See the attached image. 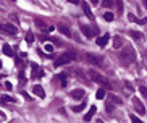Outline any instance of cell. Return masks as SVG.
<instances>
[{
  "label": "cell",
  "mask_w": 147,
  "mask_h": 123,
  "mask_svg": "<svg viewBox=\"0 0 147 123\" xmlns=\"http://www.w3.org/2000/svg\"><path fill=\"white\" fill-rule=\"evenodd\" d=\"M134 60H136V50H134L133 47H125L120 52V62H121V65L129 66Z\"/></svg>",
  "instance_id": "obj_1"
},
{
  "label": "cell",
  "mask_w": 147,
  "mask_h": 123,
  "mask_svg": "<svg viewBox=\"0 0 147 123\" xmlns=\"http://www.w3.org/2000/svg\"><path fill=\"white\" fill-rule=\"evenodd\" d=\"M74 58H76V53L73 52V50H69V52H65L63 55H60V57L55 60V66H63V65H68L69 62H73Z\"/></svg>",
  "instance_id": "obj_2"
},
{
  "label": "cell",
  "mask_w": 147,
  "mask_h": 123,
  "mask_svg": "<svg viewBox=\"0 0 147 123\" xmlns=\"http://www.w3.org/2000/svg\"><path fill=\"white\" fill-rule=\"evenodd\" d=\"M89 76H91V79L94 81V83H99V84H102V86H107L108 89H112L110 81H108L107 78H104L100 73H97V71H94V70H89Z\"/></svg>",
  "instance_id": "obj_3"
},
{
  "label": "cell",
  "mask_w": 147,
  "mask_h": 123,
  "mask_svg": "<svg viewBox=\"0 0 147 123\" xmlns=\"http://www.w3.org/2000/svg\"><path fill=\"white\" fill-rule=\"evenodd\" d=\"M84 60H86L89 65H94V66H102L104 65L102 57H97V55H92V53H86V55H84Z\"/></svg>",
  "instance_id": "obj_4"
},
{
  "label": "cell",
  "mask_w": 147,
  "mask_h": 123,
  "mask_svg": "<svg viewBox=\"0 0 147 123\" xmlns=\"http://www.w3.org/2000/svg\"><path fill=\"white\" fill-rule=\"evenodd\" d=\"M16 26L11 24V23H5V24H0V32L3 34H8V36H15L16 34Z\"/></svg>",
  "instance_id": "obj_5"
},
{
  "label": "cell",
  "mask_w": 147,
  "mask_h": 123,
  "mask_svg": "<svg viewBox=\"0 0 147 123\" xmlns=\"http://www.w3.org/2000/svg\"><path fill=\"white\" fill-rule=\"evenodd\" d=\"M44 76V71L39 70L37 63H31V79H39Z\"/></svg>",
  "instance_id": "obj_6"
},
{
  "label": "cell",
  "mask_w": 147,
  "mask_h": 123,
  "mask_svg": "<svg viewBox=\"0 0 147 123\" xmlns=\"http://www.w3.org/2000/svg\"><path fill=\"white\" fill-rule=\"evenodd\" d=\"M133 105H134V109H136V112H138V114H141V115L146 114V107H144V104L139 101L138 97H133Z\"/></svg>",
  "instance_id": "obj_7"
},
{
  "label": "cell",
  "mask_w": 147,
  "mask_h": 123,
  "mask_svg": "<svg viewBox=\"0 0 147 123\" xmlns=\"http://www.w3.org/2000/svg\"><path fill=\"white\" fill-rule=\"evenodd\" d=\"M79 29H81V32H82L84 36H86L87 39L94 37V29H91V28L87 26V24H81V26H79Z\"/></svg>",
  "instance_id": "obj_8"
},
{
  "label": "cell",
  "mask_w": 147,
  "mask_h": 123,
  "mask_svg": "<svg viewBox=\"0 0 147 123\" xmlns=\"http://www.w3.org/2000/svg\"><path fill=\"white\" fill-rule=\"evenodd\" d=\"M107 99L110 101V104H113V105H121V99L117 97L115 94H112V92H108L107 94Z\"/></svg>",
  "instance_id": "obj_9"
},
{
  "label": "cell",
  "mask_w": 147,
  "mask_h": 123,
  "mask_svg": "<svg viewBox=\"0 0 147 123\" xmlns=\"http://www.w3.org/2000/svg\"><path fill=\"white\" fill-rule=\"evenodd\" d=\"M108 41H110V36L108 34H104V36H100L99 39H97V45H99V47H105V45H107V42Z\"/></svg>",
  "instance_id": "obj_10"
},
{
  "label": "cell",
  "mask_w": 147,
  "mask_h": 123,
  "mask_svg": "<svg viewBox=\"0 0 147 123\" xmlns=\"http://www.w3.org/2000/svg\"><path fill=\"white\" fill-rule=\"evenodd\" d=\"M32 92H34V94H36L37 97H42V99L45 97V92H44V88H42V86H39V84H36L34 88H32Z\"/></svg>",
  "instance_id": "obj_11"
},
{
  "label": "cell",
  "mask_w": 147,
  "mask_h": 123,
  "mask_svg": "<svg viewBox=\"0 0 147 123\" xmlns=\"http://www.w3.org/2000/svg\"><path fill=\"white\" fill-rule=\"evenodd\" d=\"M71 97H73V99H82V97H84V89H73V91H71Z\"/></svg>",
  "instance_id": "obj_12"
},
{
  "label": "cell",
  "mask_w": 147,
  "mask_h": 123,
  "mask_svg": "<svg viewBox=\"0 0 147 123\" xmlns=\"http://www.w3.org/2000/svg\"><path fill=\"white\" fill-rule=\"evenodd\" d=\"M95 112H97V109H95V105H92L91 109H89V112H87V114L84 115V122H91L92 117L95 115Z\"/></svg>",
  "instance_id": "obj_13"
},
{
  "label": "cell",
  "mask_w": 147,
  "mask_h": 123,
  "mask_svg": "<svg viewBox=\"0 0 147 123\" xmlns=\"http://www.w3.org/2000/svg\"><path fill=\"white\" fill-rule=\"evenodd\" d=\"M81 7H82V10H84V15H86L87 18H91V20H92L94 16H92V11H91V7H89V3H86V2H82V3H81Z\"/></svg>",
  "instance_id": "obj_14"
},
{
  "label": "cell",
  "mask_w": 147,
  "mask_h": 123,
  "mask_svg": "<svg viewBox=\"0 0 147 123\" xmlns=\"http://www.w3.org/2000/svg\"><path fill=\"white\" fill-rule=\"evenodd\" d=\"M121 45H123V37H121V36H115V37H113V47L120 49Z\"/></svg>",
  "instance_id": "obj_15"
},
{
  "label": "cell",
  "mask_w": 147,
  "mask_h": 123,
  "mask_svg": "<svg viewBox=\"0 0 147 123\" xmlns=\"http://www.w3.org/2000/svg\"><path fill=\"white\" fill-rule=\"evenodd\" d=\"M2 50H3V53L7 55V57H13V49L10 47L8 44H3V47H2Z\"/></svg>",
  "instance_id": "obj_16"
},
{
  "label": "cell",
  "mask_w": 147,
  "mask_h": 123,
  "mask_svg": "<svg viewBox=\"0 0 147 123\" xmlns=\"http://www.w3.org/2000/svg\"><path fill=\"white\" fill-rule=\"evenodd\" d=\"M55 81L58 84H60L61 88H65L66 86V78H65V75H58V76H55Z\"/></svg>",
  "instance_id": "obj_17"
},
{
  "label": "cell",
  "mask_w": 147,
  "mask_h": 123,
  "mask_svg": "<svg viewBox=\"0 0 147 123\" xmlns=\"http://www.w3.org/2000/svg\"><path fill=\"white\" fill-rule=\"evenodd\" d=\"M58 31H60L61 34H65V36H71V31H69L65 24H58Z\"/></svg>",
  "instance_id": "obj_18"
},
{
  "label": "cell",
  "mask_w": 147,
  "mask_h": 123,
  "mask_svg": "<svg viewBox=\"0 0 147 123\" xmlns=\"http://www.w3.org/2000/svg\"><path fill=\"white\" fill-rule=\"evenodd\" d=\"M0 101H2V102H10V104H13V102H16V99H15V97H11V96H2V97H0Z\"/></svg>",
  "instance_id": "obj_19"
},
{
  "label": "cell",
  "mask_w": 147,
  "mask_h": 123,
  "mask_svg": "<svg viewBox=\"0 0 147 123\" xmlns=\"http://www.w3.org/2000/svg\"><path fill=\"white\" fill-rule=\"evenodd\" d=\"M129 34H131V37H134V39H138V41L142 39V32H139V31H131Z\"/></svg>",
  "instance_id": "obj_20"
},
{
  "label": "cell",
  "mask_w": 147,
  "mask_h": 123,
  "mask_svg": "<svg viewBox=\"0 0 147 123\" xmlns=\"http://www.w3.org/2000/svg\"><path fill=\"white\" fill-rule=\"evenodd\" d=\"M26 42L28 44H32V42H34V34H32V32H26Z\"/></svg>",
  "instance_id": "obj_21"
},
{
  "label": "cell",
  "mask_w": 147,
  "mask_h": 123,
  "mask_svg": "<svg viewBox=\"0 0 147 123\" xmlns=\"http://www.w3.org/2000/svg\"><path fill=\"white\" fill-rule=\"evenodd\" d=\"M113 5V0H102V7H105V8H110Z\"/></svg>",
  "instance_id": "obj_22"
},
{
  "label": "cell",
  "mask_w": 147,
  "mask_h": 123,
  "mask_svg": "<svg viewBox=\"0 0 147 123\" xmlns=\"http://www.w3.org/2000/svg\"><path fill=\"white\" fill-rule=\"evenodd\" d=\"M139 92H141V96H142L144 99H147V88L146 86H141V88H139Z\"/></svg>",
  "instance_id": "obj_23"
},
{
  "label": "cell",
  "mask_w": 147,
  "mask_h": 123,
  "mask_svg": "<svg viewBox=\"0 0 147 123\" xmlns=\"http://www.w3.org/2000/svg\"><path fill=\"white\" fill-rule=\"evenodd\" d=\"M95 97H97V99H104L105 97V89H99L97 94H95Z\"/></svg>",
  "instance_id": "obj_24"
},
{
  "label": "cell",
  "mask_w": 147,
  "mask_h": 123,
  "mask_svg": "<svg viewBox=\"0 0 147 123\" xmlns=\"http://www.w3.org/2000/svg\"><path fill=\"white\" fill-rule=\"evenodd\" d=\"M117 8H118V13L123 11V0H117Z\"/></svg>",
  "instance_id": "obj_25"
},
{
  "label": "cell",
  "mask_w": 147,
  "mask_h": 123,
  "mask_svg": "<svg viewBox=\"0 0 147 123\" xmlns=\"http://www.w3.org/2000/svg\"><path fill=\"white\" fill-rule=\"evenodd\" d=\"M104 20H105V21H113V13H105L104 15Z\"/></svg>",
  "instance_id": "obj_26"
},
{
  "label": "cell",
  "mask_w": 147,
  "mask_h": 123,
  "mask_svg": "<svg viewBox=\"0 0 147 123\" xmlns=\"http://www.w3.org/2000/svg\"><path fill=\"white\" fill-rule=\"evenodd\" d=\"M84 107H86V104H81V105L73 107V110H74V112H81V110H84Z\"/></svg>",
  "instance_id": "obj_27"
},
{
  "label": "cell",
  "mask_w": 147,
  "mask_h": 123,
  "mask_svg": "<svg viewBox=\"0 0 147 123\" xmlns=\"http://www.w3.org/2000/svg\"><path fill=\"white\" fill-rule=\"evenodd\" d=\"M44 49H45V52H49V53L53 52V45L52 44H45V47H44Z\"/></svg>",
  "instance_id": "obj_28"
},
{
  "label": "cell",
  "mask_w": 147,
  "mask_h": 123,
  "mask_svg": "<svg viewBox=\"0 0 147 123\" xmlns=\"http://www.w3.org/2000/svg\"><path fill=\"white\" fill-rule=\"evenodd\" d=\"M131 122H133V123H144L142 120H139L138 117H134V115H131Z\"/></svg>",
  "instance_id": "obj_29"
},
{
  "label": "cell",
  "mask_w": 147,
  "mask_h": 123,
  "mask_svg": "<svg viewBox=\"0 0 147 123\" xmlns=\"http://www.w3.org/2000/svg\"><path fill=\"white\" fill-rule=\"evenodd\" d=\"M105 110H107V112H112V110H113V104H108V105L105 107Z\"/></svg>",
  "instance_id": "obj_30"
},
{
  "label": "cell",
  "mask_w": 147,
  "mask_h": 123,
  "mask_svg": "<svg viewBox=\"0 0 147 123\" xmlns=\"http://www.w3.org/2000/svg\"><path fill=\"white\" fill-rule=\"evenodd\" d=\"M5 88H7V89H11V83H8V81H7V83H5Z\"/></svg>",
  "instance_id": "obj_31"
},
{
  "label": "cell",
  "mask_w": 147,
  "mask_h": 123,
  "mask_svg": "<svg viewBox=\"0 0 147 123\" xmlns=\"http://www.w3.org/2000/svg\"><path fill=\"white\" fill-rule=\"evenodd\" d=\"M69 2H71V3H74V5H78V3H79V0H69Z\"/></svg>",
  "instance_id": "obj_32"
},
{
  "label": "cell",
  "mask_w": 147,
  "mask_h": 123,
  "mask_svg": "<svg viewBox=\"0 0 147 123\" xmlns=\"http://www.w3.org/2000/svg\"><path fill=\"white\" fill-rule=\"evenodd\" d=\"M91 2H92L94 5H97V3H99V0H91Z\"/></svg>",
  "instance_id": "obj_33"
},
{
  "label": "cell",
  "mask_w": 147,
  "mask_h": 123,
  "mask_svg": "<svg viewBox=\"0 0 147 123\" xmlns=\"http://www.w3.org/2000/svg\"><path fill=\"white\" fill-rule=\"evenodd\" d=\"M142 3H144V7L147 8V0H142Z\"/></svg>",
  "instance_id": "obj_34"
},
{
  "label": "cell",
  "mask_w": 147,
  "mask_h": 123,
  "mask_svg": "<svg viewBox=\"0 0 147 123\" xmlns=\"http://www.w3.org/2000/svg\"><path fill=\"white\" fill-rule=\"evenodd\" d=\"M97 123H104V122H102V120H97Z\"/></svg>",
  "instance_id": "obj_35"
},
{
  "label": "cell",
  "mask_w": 147,
  "mask_h": 123,
  "mask_svg": "<svg viewBox=\"0 0 147 123\" xmlns=\"http://www.w3.org/2000/svg\"><path fill=\"white\" fill-rule=\"evenodd\" d=\"M0 66H2V62H0Z\"/></svg>",
  "instance_id": "obj_36"
}]
</instances>
